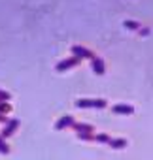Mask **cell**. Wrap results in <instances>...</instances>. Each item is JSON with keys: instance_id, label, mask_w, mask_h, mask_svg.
Here are the masks:
<instances>
[{"instance_id": "10", "label": "cell", "mask_w": 153, "mask_h": 160, "mask_svg": "<svg viewBox=\"0 0 153 160\" xmlns=\"http://www.w3.org/2000/svg\"><path fill=\"white\" fill-rule=\"evenodd\" d=\"M123 27H125V28H129V30H140V28H142V25H140L138 21H125V23H123Z\"/></svg>"}, {"instance_id": "13", "label": "cell", "mask_w": 153, "mask_h": 160, "mask_svg": "<svg viewBox=\"0 0 153 160\" xmlns=\"http://www.w3.org/2000/svg\"><path fill=\"white\" fill-rule=\"evenodd\" d=\"M110 139H112V136H108V134H95V141H98V143H110Z\"/></svg>"}, {"instance_id": "12", "label": "cell", "mask_w": 153, "mask_h": 160, "mask_svg": "<svg viewBox=\"0 0 153 160\" xmlns=\"http://www.w3.org/2000/svg\"><path fill=\"white\" fill-rule=\"evenodd\" d=\"M78 139H82V141H95V134H93V132H83V134H78Z\"/></svg>"}, {"instance_id": "2", "label": "cell", "mask_w": 153, "mask_h": 160, "mask_svg": "<svg viewBox=\"0 0 153 160\" xmlns=\"http://www.w3.org/2000/svg\"><path fill=\"white\" fill-rule=\"evenodd\" d=\"M80 62H82V58H80V57L72 55L70 58H64V60L57 62L55 70H57V72H66V70H70V68H76V66H80Z\"/></svg>"}, {"instance_id": "9", "label": "cell", "mask_w": 153, "mask_h": 160, "mask_svg": "<svg viewBox=\"0 0 153 160\" xmlns=\"http://www.w3.org/2000/svg\"><path fill=\"white\" fill-rule=\"evenodd\" d=\"M108 145L112 149H125L127 147V139H123V138H112Z\"/></svg>"}, {"instance_id": "4", "label": "cell", "mask_w": 153, "mask_h": 160, "mask_svg": "<svg viewBox=\"0 0 153 160\" xmlns=\"http://www.w3.org/2000/svg\"><path fill=\"white\" fill-rule=\"evenodd\" d=\"M72 55L80 57V58H93V57H95L93 51H89V49L83 47V45H72Z\"/></svg>"}, {"instance_id": "7", "label": "cell", "mask_w": 153, "mask_h": 160, "mask_svg": "<svg viewBox=\"0 0 153 160\" xmlns=\"http://www.w3.org/2000/svg\"><path fill=\"white\" fill-rule=\"evenodd\" d=\"M74 122H76V121H74V117H72V115H64V117H61V119L55 122V130H64V128H70Z\"/></svg>"}, {"instance_id": "1", "label": "cell", "mask_w": 153, "mask_h": 160, "mask_svg": "<svg viewBox=\"0 0 153 160\" xmlns=\"http://www.w3.org/2000/svg\"><path fill=\"white\" fill-rule=\"evenodd\" d=\"M76 106L82 108V109H89V108L104 109V108L108 106V102L102 100V98H82V100H76Z\"/></svg>"}, {"instance_id": "16", "label": "cell", "mask_w": 153, "mask_h": 160, "mask_svg": "<svg viewBox=\"0 0 153 160\" xmlns=\"http://www.w3.org/2000/svg\"><path fill=\"white\" fill-rule=\"evenodd\" d=\"M138 32H140L142 36H147V34H149V28H147V27H142V28H140Z\"/></svg>"}, {"instance_id": "8", "label": "cell", "mask_w": 153, "mask_h": 160, "mask_svg": "<svg viewBox=\"0 0 153 160\" xmlns=\"http://www.w3.org/2000/svg\"><path fill=\"white\" fill-rule=\"evenodd\" d=\"M72 128L78 132V134H83V132H93L95 128L91 126V124H85V122H74L72 124Z\"/></svg>"}, {"instance_id": "17", "label": "cell", "mask_w": 153, "mask_h": 160, "mask_svg": "<svg viewBox=\"0 0 153 160\" xmlns=\"http://www.w3.org/2000/svg\"><path fill=\"white\" fill-rule=\"evenodd\" d=\"M0 122H2V124H6V122H8V117H6L4 113H0Z\"/></svg>"}, {"instance_id": "3", "label": "cell", "mask_w": 153, "mask_h": 160, "mask_svg": "<svg viewBox=\"0 0 153 160\" xmlns=\"http://www.w3.org/2000/svg\"><path fill=\"white\" fill-rule=\"evenodd\" d=\"M19 124H21V122H19V119H8V122L4 124L2 134H0V136H2L4 139H6V138H10V136H12V134L19 128Z\"/></svg>"}, {"instance_id": "5", "label": "cell", "mask_w": 153, "mask_h": 160, "mask_svg": "<svg viewBox=\"0 0 153 160\" xmlns=\"http://www.w3.org/2000/svg\"><path fill=\"white\" fill-rule=\"evenodd\" d=\"M112 111L115 115H132L134 113V106H130V104H115L112 108Z\"/></svg>"}, {"instance_id": "11", "label": "cell", "mask_w": 153, "mask_h": 160, "mask_svg": "<svg viewBox=\"0 0 153 160\" xmlns=\"http://www.w3.org/2000/svg\"><path fill=\"white\" fill-rule=\"evenodd\" d=\"M12 111V106H10V102L8 100H0V113H10Z\"/></svg>"}, {"instance_id": "14", "label": "cell", "mask_w": 153, "mask_h": 160, "mask_svg": "<svg viewBox=\"0 0 153 160\" xmlns=\"http://www.w3.org/2000/svg\"><path fill=\"white\" fill-rule=\"evenodd\" d=\"M10 152V145L4 141V138L0 136V154H8Z\"/></svg>"}, {"instance_id": "6", "label": "cell", "mask_w": 153, "mask_h": 160, "mask_svg": "<svg viewBox=\"0 0 153 160\" xmlns=\"http://www.w3.org/2000/svg\"><path fill=\"white\" fill-rule=\"evenodd\" d=\"M91 70H93L97 75H102V73H104V70H106L104 60H102L100 57H93V58H91Z\"/></svg>"}, {"instance_id": "15", "label": "cell", "mask_w": 153, "mask_h": 160, "mask_svg": "<svg viewBox=\"0 0 153 160\" xmlns=\"http://www.w3.org/2000/svg\"><path fill=\"white\" fill-rule=\"evenodd\" d=\"M0 100H10V92H6V91L0 89Z\"/></svg>"}]
</instances>
